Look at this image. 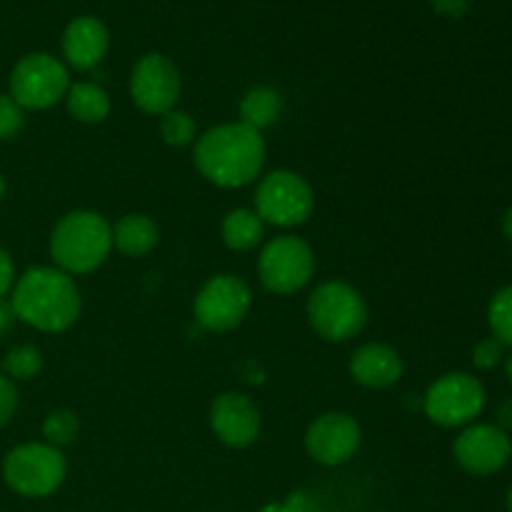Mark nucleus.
<instances>
[{
	"label": "nucleus",
	"instance_id": "nucleus-12",
	"mask_svg": "<svg viewBox=\"0 0 512 512\" xmlns=\"http://www.w3.org/2000/svg\"><path fill=\"white\" fill-rule=\"evenodd\" d=\"M453 455L460 468L478 478L500 473L512 458V440L495 423L465 425L453 443Z\"/></svg>",
	"mask_w": 512,
	"mask_h": 512
},
{
	"label": "nucleus",
	"instance_id": "nucleus-13",
	"mask_svg": "<svg viewBox=\"0 0 512 512\" xmlns=\"http://www.w3.org/2000/svg\"><path fill=\"white\" fill-rule=\"evenodd\" d=\"M360 440V425L353 415L348 413H325L310 423L308 433H305V450L310 458L320 465H343L358 453Z\"/></svg>",
	"mask_w": 512,
	"mask_h": 512
},
{
	"label": "nucleus",
	"instance_id": "nucleus-8",
	"mask_svg": "<svg viewBox=\"0 0 512 512\" xmlns=\"http://www.w3.org/2000/svg\"><path fill=\"white\" fill-rule=\"evenodd\" d=\"M313 205V188L303 175L293 170L268 173L255 190V213L263 223L278 225V228L303 225L313 213Z\"/></svg>",
	"mask_w": 512,
	"mask_h": 512
},
{
	"label": "nucleus",
	"instance_id": "nucleus-7",
	"mask_svg": "<svg viewBox=\"0 0 512 512\" xmlns=\"http://www.w3.org/2000/svg\"><path fill=\"white\" fill-rule=\"evenodd\" d=\"M485 385L470 373H445L423 398L425 415L440 428H465L485 408Z\"/></svg>",
	"mask_w": 512,
	"mask_h": 512
},
{
	"label": "nucleus",
	"instance_id": "nucleus-32",
	"mask_svg": "<svg viewBox=\"0 0 512 512\" xmlns=\"http://www.w3.org/2000/svg\"><path fill=\"white\" fill-rule=\"evenodd\" d=\"M503 235L512 243V205L505 210V215H503Z\"/></svg>",
	"mask_w": 512,
	"mask_h": 512
},
{
	"label": "nucleus",
	"instance_id": "nucleus-31",
	"mask_svg": "<svg viewBox=\"0 0 512 512\" xmlns=\"http://www.w3.org/2000/svg\"><path fill=\"white\" fill-rule=\"evenodd\" d=\"M13 323H15L13 305L5 303V300H0V335L8 333V330L13 328Z\"/></svg>",
	"mask_w": 512,
	"mask_h": 512
},
{
	"label": "nucleus",
	"instance_id": "nucleus-26",
	"mask_svg": "<svg viewBox=\"0 0 512 512\" xmlns=\"http://www.w3.org/2000/svg\"><path fill=\"white\" fill-rule=\"evenodd\" d=\"M505 360V345L500 343L498 338H485L480 340L478 345L473 348V365L483 373H490L498 365H503Z\"/></svg>",
	"mask_w": 512,
	"mask_h": 512
},
{
	"label": "nucleus",
	"instance_id": "nucleus-20",
	"mask_svg": "<svg viewBox=\"0 0 512 512\" xmlns=\"http://www.w3.org/2000/svg\"><path fill=\"white\" fill-rule=\"evenodd\" d=\"M265 233V223L250 208H235L223 218V240L230 250H253L260 245Z\"/></svg>",
	"mask_w": 512,
	"mask_h": 512
},
{
	"label": "nucleus",
	"instance_id": "nucleus-21",
	"mask_svg": "<svg viewBox=\"0 0 512 512\" xmlns=\"http://www.w3.org/2000/svg\"><path fill=\"white\" fill-rule=\"evenodd\" d=\"M488 325L493 338H498L505 348H512V285H505L490 298Z\"/></svg>",
	"mask_w": 512,
	"mask_h": 512
},
{
	"label": "nucleus",
	"instance_id": "nucleus-22",
	"mask_svg": "<svg viewBox=\"0 0 512 512\" xmlns=\"http://www.w3.org/2000/svg\"><path fill=\"white\" fill-rule=\"evenodd\" d=\"M43 370V355L33 345H18V348L8 350L3 360V375L15 380H33L35 375Z\"/></svg>",
	"mask_w": 512,
	"mask_h": 512
},
{
	"label": "nucleus",
	"instance_id": "nucleus-10",
	"mask_svg": "<svg viewBox=\"0 0 512 512\" xmlns=\"http://www.w3.org/2000/svg\"><path fill=\"white\" fill-rule=\"evenodd\" d=\"M250 303L253 295L243 280L235 275H215L195 295V320L210 333H228L243 323Z\"/></svg>",
	"mask_w": 512,
	"mask_h": 512
},
{
	"label": "nucleus",
	"instance_id": "nucleus-25",
	"mask_svg": "<svg viewBox=\"0 0 512 512\" xmlns=\"http://www.w3.org/2000/svg\"><path fill=\"white\" fill-rule=\"evenodd\" d=\"M25 128V110L10 98V93H0V140L18 138Z\"/></svg>",
	"mask_w": 512,
	"mask_h": 512
},
{
	"label": "nucleus",
	"instance_id": "nucleus-28",
	"mask_svg": "<svg viewBox=\"0 0 512 512\" xmlns=\"http://www.w3.org/2000/svg\"><path fill=\"white\" fill-rule=\"evenodd\" d=\"M15 280L18 278H15L13 258H10V255L0 248V300H3L10 290H13Z\"/></svg>",
	"mask_w": 512,
	"mask_h": 512
},
{
	"label": "nucleus",
	"instance_id": "nucleus-9",
	"mask_svg": "<svg viewBox=\"0 0 512 512\" xmlns=\"http://www.w3.org/2000/svg\"><path fill=\"white\" fill-rule=\"evenodd\" d=\"M260 283L275 295H293L310 283L315 273V253L303 238L280 235L263 248L258 260Z\"/></svg>",
	"mask_w": 512,
	"mask_h": 512
},
{
	"label": "nucleus",
	"instance_id": "nucleus-6",
	"mask_svg": "<svg viewBox=\"0 0 512 512\" xmlns=\"http://www.w3.org/2000/svg\"><path fill=\"white\" fill-rule=\"evenodd\" d=\"M70 88L68 68L48 53H30L10 73V98L23 110H48L65 100Z\"/></svg>",
	"mask_w": 512,
	"mask_h": 512
},
{
	"label": "nucleus",
	"instance_id": "nucleus-1",
	"mask_svg": "<svg viewBox=\"0 0 512 512\" xmlns=\"http://www.w3.org/2000/svg\"><path fill=\"white\" fill-rule=\"evenodd\" d=\"M195 168L220 188L253 183L265 163L263 133L245 123H223L205 130L195 143Z\"/></svg>",
	"mask_w": 512,
	"mask_h": 512
},
{
	"label": "nucleus",
	"instance_id": "nucleus-29",
	"mask_svg": "<svg viewBox=\"0 0 512 512\" xmlns=\"http://www.w3.org/2000/svg\"><path fill=\"white\" fill-rule=\"evenodd\" d=\"M260 512H315L313 503H310L305 495H290L288 503H273V505H265Z\"/></svg>",
	"mask_w": 512,
	"mask_h": 512
},
{
	"label": "nucleus",
	"instance_id": "nucleus-33",
	"mask_svg": "<svg viewBox=\"0 0 512 512\" xmlns=\"http://www.w3.org/2000/svg\"><path fill=\"white\" fill-rule=\"evenodd\" d=\"M505 378H508V383L512 385V353L510 355H505Z\"/></svg>",
	"mask_w": 512,
	"mask_h": 512
},
{
	"label": "nucleus",
	"instance_id": "nucleus-17",
	"mask_svg": "<svg viewBox=\"0 0 512 512\" xmlns=\"http://www.w3.org/2000/svg\"><path fill=\"white\" fill-rule=\"evenodd\" d=\"M160 240V230L153 218L143 213H130L115 223L113 228V245L123 255L130 258H143L150 250H155Z\"/></svg>",
	"mask_w": 512,
	"mask_h": 512
},
{
	"label": "nucleus",
	"instance_id": "nucleus-2",
	"mask_svg": "<svg viewBox=\"0 0 512 512\" xmlns=\"http://www.w3.org/2000/svg\"><path fill=\"white\" fill-rule=\"evenodd\" d=\"M15 318L43 333H63L80 315V290L68 273L48 265L30 268L13 285Z\"/></svg>",
	"mask_w": 512,
	"mask_h": 512
},
{
	"label": "nucleus",
	"instance_id": "nucleus-18",
	"mask_svg": "<svg viewBox=\"0 0 512 512\" xmlns=\"http://www.w3.org/2000/svg\"><path fill=\"white\" fill-rule=\"evenodd\" d=\"M280 115H283V98L278 90L268 88V85L250 88L240 100V123L250 125L258 133L278 123Z\"/></svg>",
	"mask_w": 512,
	"mask_h": 512
},
{
	"label": "nucleus",
	"instance_id": "nucleus-15",
	"mask_svg": "<svg viewBox=\"0 0 512 512\" xmlns=\"http://www.w3.org/2000/svg\"><path fill=\"white\" fill-rule=\"evenodd\" d=\"M110 48V33L103 20L93 15L70 20L63 33L65 63L75 70H93L103 63Z\"/></svg>",
	"mask_w": 512,
	"mask_h": 512
},
{
	"label": "nucleus",
	"instance_id": "nucleus-19",
	"mask_svg": "<svg viewBox=\"0 0 512 512\" xmlns=\"http://www.w3.org/2000/svg\"><path fill=\"white\" fill-rule=\"evenodd\" d=\"M65 105L75 120L88 125L103 123L110 115V95L105 93L103 85L88 83V80L70 85L65 93Z\"/></svg>",
	"mask_w": 512,
	"mask_h": 512
},
{
	"label": "nucleus",
	"instance_id": "nucleus-27",
	"mask_svg": "<svg viewBox=\"0 0 512 512\" xmlns=\"http://www.w3.org/2000/svg\"><path fill=\"white\" fill-rule=\"evenodd\" d=\"M15 410H18V388L13 380L0 373V428L13 420Z\"/></svg>",
	"mask_w": 512,
	"mask_h": 512
},
{
	"label": "nucleus",
	"instance_id": "nucleus-35",
	"mask_svg": "<svg viewBox=\"0 0 512 512\" xmlns=\"http://www.w3.org/2000/svg\"><path fill=\"white\" fill-rule=\"evenodd\" d=\"M505 505H508V512H512V485L508 488V493H505Z\"/></svg>",
	"mask_w": 512,
	"mask_h": 512
},
{
	"label": "nucleus",
	"instance_id": "nucleus-11",
	"mask_svg": "<svg viewBox=\"0 0 512 512\" xmlns=\"http://www.w3.org/2000/svg\"><path fill=\"white\" fill-rule=\"evenodd\" d=\"M180 90H183V78L178 65L168 55H143L130 73V98L150 115H165L173 110Z\"/></svg>",
	"mask_w": 512,
	"mask_h": 512
},
{
	"label": "nucleus",
	"instance_id": "nucleus-24",
	"mask_svg": "<svg viewBox=\"0 0 512 512\" xmlns=\"http://www.w3.org/2000/svg\"><path fill=\"white\" fill-rule=\"evenodd\" d=\"M78 418H75L73 410H50L43 420V435L45 443L55 445V448H63V445L73 443L78 438Z\"/></svg>",
	"mask_w": 512,
	"mask_h": 512
},
{
	"label": "nucleus",
	"instance_id": "nucleus-14",
	"mask_svg": "<svg viewBox=\"0 0 512 512\" xmlns=\"http://www.w3.org/2000/svg\"><path fill=\"white\" fill-rule=\"evenodd\" d=\"M210 428L228 448H248L260 435L258 405L235 390L218 395L210 405Z\"/></svg>",
	"mask_w": 512,
	"mask_h": 512
},
{
	"label": "nucleus",
	"instance_id": "nucleus-16",
	"mask_svg": "<svg viewBox=\"0 0 512 512\" xmlns=\"http://www.w3.org/2000/svg\"><path fill=\"white\" fill-rule=\"evenodd\" d=\"M350 375L363 388H390L403 378V358L390 345L368 343L355 350L350 358Z\"/></svg>",
	"mask_w": 512,
	"mask_h": 512
},
{
	"label": "nucleus",
	"instance_id": "nucleus-5",
	"mask_svg": "<svg viewBox=\"0 0 512 512\" xmlns=\"http://www.w3.org/2000/svg\"><path fill=\"white\" fill-rule=\"evenodd\" d=\"M68 463L60 448L50 443H25L3 460V478L23 498H48L63 485Z\"/></svg>",
	"mask_w": 512,
	"mask_h": 512
},
{
	"label": "nucleus",
	"instance_id": "nucleus-4",
	"mask_svg": "<svg viewBox=\"0 0 512 512\" xmlns=\"http://www.w3.org/2000/svg\"><path fill=\"white\" fill-rule=\"evenodd\" d=\"M308 320L320 338L345 343L355 338L368 323V305L353 285L328 280L308 298Z\"/></svg>",
	"mask_w": 512,
	"mask_h": 512
},
{
	"label": "nucleus",
	"instance_id": "nucleus-34",
	"mask_svg": "<svg viewBox=\"0 0 512 512\" xmlns=\"http://www.w3.org/2000/svg\"><path fill=\"white\" fill-rule=\"evenodd\" d=\"M5 190H8V185H5L3 173H0V203H3V198H5Z\"/></svg>",
	"mask_w": 512,
	"mask_h": 512
},
{
	"label": "nucleus",
	"instance_id": "nucleus-23",
	"mask_svg": "<svg viewBox=\"0 0 512 512\" xmlns=\"http://www.w3.org/2000/svg\"><path fill=\"white\" fill-rule=\"evenodd\" d=\"M160 135L168 145L173 148H185V145L195 143V135H198V125H195L193 115L185 113V110H168L165 115H160Z\"/></svg>",
	"mask_w": 512,
	"mask_h": 512
},
{
	"label": "nucleus",
	"instance_id": "nucleus-30",
	"mask_svg": "<svg viewBox=\"0 0 512 512\" xmlns=\"http://www.w3.org/2000/svg\"><path fill=\"white\" fill-rule=\"evenodd\" d=\"M498 428H503L505 433L512 430V398H505L503 403L498 405Z\"/></svg>",
	"mask_w": 512,
	"mask_h": 512
},
{
	"label": "nucleus",
	"instance_id": "nucleus-3",
	"mask_svg": "<svg viewBox=\"0 0 512 512\" xmlns=\"http://www.w3.org/2000/svg\"><path fill=\"white\" fill-rule=\"evenodd\" d=\"M113 250V225L93 210H75L50 233V258L68 275H88L108 260Z\"/></svg>",
	"mask_w": 512,
	"mask_h": 512
}]
</instances>
